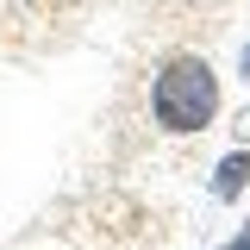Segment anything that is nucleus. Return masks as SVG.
<instances>
[{
  "label": "nucleus",
  "instance_id": "1",
  "mask_svg": "<svg viewBox=\"0 0 250 250\" xmlns=\"http://www.w3.org/2000/svg\"><path fill=\"white\" fill-rule=\"evenodd\" d=\"M150 119L175 138H194L219 119V75L207 57H169L150 82Z\"/></svg>",
  "mask_w": 250,
  "mask_h": 250
},
{
  "label": "nucleus",
  "instance_id": "2",
  "mask_svg": "<svg viewBox=\"0 0 250 250\" xmlns=\"http://www.w3.org/2000/svg\"><path fill=\"white\" fill-rule=\"evenodd\" d=\"M244 182H250V150H231V156L213 169V194H219V200H238Z\"/></svg>",
  "mask_w": 250,
  "mask_h": 250
},
{
  "label": "nucleus",
  "instance_id": "3",
  "mask_svg": "<svg viewBox=\"0 0 250 250\" xmlns=\"http://www.w3.org/2000/svg\"><path fill=\"white\" fill-rule=\"evenodd\" d=\"M225 250H250V225H244V231H238V238H231Z\"/></svg>",
  "mask_w": 250,
  "mask_h": 250
},
{
  "label": "nucleus",
  "instance_id": "4",
  "mask_svg": "<svg viewBox=\"0 0 250 250\" xmlns=\"http://www.w3.org/2000/svg\"><path fill=\"white\" fill-rule=\"evenodd\" d=\"M244 75H250V44H244Z\"/></svg>",
  "mask_w": 250,
  "mask_h": 250
}]
</instances>
